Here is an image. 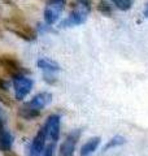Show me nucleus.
Instances as JSON below:
<instances>
[{
    "label": "nucleus",
    "instance_id": "11",
    "mask_svg": "<svg viewBox=\"0 0 148 156\" xmlns=\"http://www.w3.org/2000/svg\"><path fill=\"white\" fill-rule=\"evenodd\" d=\"M38 115H39V111L30 108L27 104L23 105L22 108L19 109V116L23 117V119H26V120H31V119H34V117H37Z\"/></svg>",
    "mask_w": 148,
    "mask_h": 156
},
{
    "label": "nucleus",
    "instance_id": "8",
    "mask_svg": "<svg viewBox=\"0 0 148 156\" xmlns=\"http://www.w3.org/2000/svg\"><path fill=\"white\" fill-rule=\"evenodd\" d=\"M12 144H13V135L4 128L3 121L0 120V151H3V152L11 151Z\"/></svg>",
    "mask_w": 148,
    "mask_h": 156
},
{
    "label": "nucleus",
    "instance_id": "17",
    "mask_svg": "<svg viewBox=\"0 0 148 156\" xmlns=\"http://www.w3.org/2000/svg\"><path fill=\"white\" fill-rule=\"evenodd\" d=\"M144 16L148 17V4H147V7H146V11H144Z\"/></svg>",
    "mask_w": 148,
    "mask_h": 156
},
{
    "label": "nucleus",
    "instance_id": "13",
    "mask_svg": "<svg viewBox=\"0 0 148 156\" xmlns=\"http://www.w3.org/2000/svg\"><path fill=\"white\" fill-rule=\"evenodd\" d=\"M123 143H125V138L121 136V135H116L104 146V151H108V150H111L113 147H118V146H122Z\"/></svg>",
    "mask_w": 148,
    "mask_h": 156
},
{
    "label": "nucleus",
    "instance_id": "7",
    "mask_svg": "<svg viewBox=\"0 0 148 156\" xmlns=\"http://www.w3.org/2000/svg\"><path fill=\"white\" fill-rule=\"evenodd\" d=\"M51 101H52L51 92H39V94H37L30 101H29L27 105L30 107V108H33V109L41 111L46 105H48Z\"/></svg>",
    "mask_w": 148,
    "mask_h": 156
},
{
    "label": "nucleus",
    "instance_id": "10",
    "mask_svg": "<svg viewBox=\"0 0 148 156\" xmlns=\"http://www.w3.org/2000/svg\"><path fill=\"white\" fill-rule=\"evenodd\" d=\"M38 68H41L44 72H57L60 70V65L57 64L56 61L51 60V58H41L37 62Z\"/></svg>",
    "mask_w": 148,
    "mask_h": 156
},
{
    "label": "nucleus",
    "instance_id": "5",
    "mask_svg": "<svg viewBox=\"0 0 148 156\" xmlns=\"http://www.w3.org/2000/svg\"><path fill=\"white\" fill-rule=\"evenodd\" d=\"M46 130L47 135L51 138L52 142H56L60 138V116L51 115L46 121Z\"/></svg>",
    "mask_w": 148,
    "mask_h": 156
},
{
    "label": "nucleus",
    "instance_id": "16",
    "mask_svg": "<svg viewBox=\"0 0 148 156\" xmlns=\"http://www.w3.org/2000/svg\"><path fill=\"white\" fill-rule=\"evenodd\" d=\"M77 4H79V5L87 8L88 11H91V4H92L91 0H77Z\"/></svg>",
    "mask_w": 148,
    "mask_h": 156
},
{
    "label": "nucleus",
    "instance_id": "6",
    "mask_svg": "<svg viewBox=\"0 0 148 156\" xmlns=\"http://www.w3.org/2000/svg\"><path fill=\"white\" fill-rule=\"evenodd\" d=\"M78 138H79V131L78 130L72 131L60 146V156H73L74 151H76V144Z\"/></svg>",
    "mask_w": 148,
    "mask_h": 156
},
{
    "label": "nucleus",
    "instance_id": "12",
    "mask_svg": "<svg viewBox=\"0 0 148 156\" xmlns=\"http://www.w3.org/2000/svg\"><path fill=\"white\" fill-rule=\"evenodd\" d=\"M113 5H116L120 11H129L134 4V0H109Z\"/></svg>",
    "mask_w": 148,
    "mask_h": 156
},
{
    "label": "nucleus",
    "instance_id": "2",
    "mask_svg": "<svg viewBox=\"0 0 148 156\" xmlns=\"http://www.w3.org/2000/svg\"><path fill=\"white\" fill-rule=\"evenodd\" d=\"M88 13H90V11H88L87 8L79 5V4H77V5L72 9L70 14H69V16L61 22V26L62 27H68V26L82 25V23L86 22Z\"/></svg>",
    "mask_w": 148,
    "mask_h": 156
},
{
    "label": "nucleus",
    "instance_id": "4",
    "mask_svg": "<svg viewBox=\"0 0 148 156\" xmlns=\"http://www.w3.org/2000/svg\"><path fill=\"white\" fill-rule=\"evenodd\" d=\"M47 136L48 135H47L46 126H42L33 139V143L30 147V156H41L42 155V152L44 151V147H46Z\"/></svg>",
    "mask_w": 148,
    "mask_h": 156
},
{
    "label": "nucleus",
    "instance_id": "18",
    "mask_svg": "<svg viewBox=\"0 0 148 156\" xmlns=\"http://www.w3.org/2000/svg\"><path fill=\"white\" fill-rule=\"evenodd\" d=\"M2 115H3L2 113V108H0V120H2Z\"/></svg>",
    "mask_w": 148,
    "mask_h": 156
},
{
    "label": "nucleus",
    "instance_id": "1",
    "mask_svg": "<svg viewBox=\"0 0 148 156\" xmlns=\"http://www.w3.org/2000/svg\"><path fill=\"white\" fill-rule=\"evenodd\" d=\"M64 8H65V0H48L46 9H44V21H46V23L53 25L60 17Z\"/></svg>",
    "mask_w": 148,
    "mask_h": 156
},
{
    "label": "nucleus",
    "instance_id": "9",
    "mask_svg": "<svg viewBox=\"0 0 148 156\" xmlns=\"http://www.w3.org/2000/svg\"><path fill=\"white\" fill-rule=\"evenodd\" d=\"M99 143H100V138H99V136H93V138L88 139L87 142L82 146L81 156H91L99 147Z\"/></svg>",
    "mask_w": 148,
    "mask_h": 156
},
{
    "label": "nucleus",
    "instance_id": "3",
    "mask_svg": "<svg viewBox=\"0 0 148 156\" xmlns=\"http://www.w3.org/2000/svg\"><path fill=\"white\" fill-rule=\"evenodd\" d=\"M34 86V82L31 78L26 76H16L13 80V87H14V96L16 100H22L25 96L29 95Z\"/></svg>",
    "mask_w": 148,
    "mask_h": 156
},
{
    "label": "nucleus",
    "instance_id": "15",
    "mask_svg": "<svg viewBox=\"0 0 148 156\" xmlns=\"http://www.w3.org/2000/svg\"><path fill=\"white\" fill-rule=\"evenodd\" d=\"M53 151H55V146L52 144H48L47 148H44L43 151V156H53Z\"/></svg>",
    "mask_w": 148,
    "mask_h": 156
},
{
    "label": "nucleus",
    "instance_id": "14",
    "mask_svg": "<svg viewBox=\"0 0 148 156\" xmlns=\"http://www.w3.org/2000/svg\"><path fill=\"white\" fill-rule=\"evenodd\" d=\"M97 8H99V11H100L101 13H104V14H111L112 13V9L107 3H100V5H99Z\"/></svg>",
    "mask_w": 148,
    "mask_h": 156
}]
</instances>
